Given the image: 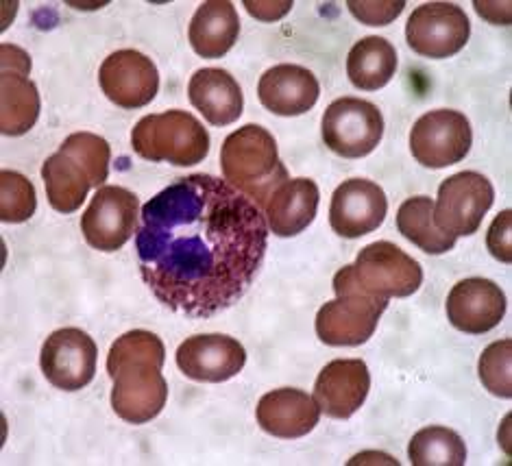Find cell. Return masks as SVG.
Instances as JSON below:
<instances>
[{"label":"cell","mask_w":512,"mask_h":466,"mask_svg":"<svg viewBox=\"0 0 512 466\" xmlns=\"http://www.w3.org/2000/svg\"><path fill=\"white\" fill-rule=\"evenodd\" d=\"M103 94L123 109H140L149 105L160 92V72L153 59L138 51H116L99 70Z\"/></svg>","instance_id":"14"},{"label":"cell","mask_w":512,"mask_h":466,"mask_svg":"<svg viewBox=\"0 0 512 466\" xmlns=\"http://www.w3.org/2000/svg\"><path fill=\"white\" fill-rule=\"evenodd\" d=\"M138 218L140 201L136 194L120 186H103L81 216L83 238L96 251L114 253L138 231Z\"/></svg>","instance_id":"8"},{"label":"cell","mask_w":512,"mask_h":466,"mask_svg":"<svg viewBox=\"0 0 512 466\" xmlns=\"http://www.w3.org/2000/svg\"><path fill=\"white\" fill-rule=\"evenodd\" d=\"M397 229L428 255H443L456 247V236L438 229L434 223V201L430 196H412L397 210Z\"/></svg>","instance_id":"26"},{"label":"cell","mask_w":512,"mask_h":466,"mask_svg":"<svg viewBox=\"0 0 512 466\" xmlns=\"http://www.w3.org/2000/svg\"><path fill=\"white\" fill-rule=\"evenodd\" d=\"M240 35L236 7L227 0H207L194 11L188 38L192 51L205 59H221L234 48Z\"/></svg>","instance_id":"23"},{"label":"cell","mask_w":512,"mask_h":466,"mask_svg":"<svg viewBox=\"0 0 512 466\" xmlns=\"http://www.w3.org/2000/svg\"><path fill=\"white\" fill-rule=\"evenodd\" d=\"M38 210V194L33 183L14 170L0 173V218L3 223H27Z\"/></svg>","instance_id":"29"},{"label":"cell","mask_w":512,"mask_h":466,"mask_svg":"<svg viewBox=\"0 0 512 466\" xmlns=\"http://www.w3.org/2000/svg\"><path fill=\"white\" fill-rule=\"evenodd\" d=\"M31 59L18 46H0V129L5 136H24L40 118L38 85L29 79Z\"/></svg>","instance_id":"11"},{"label":"cell","mask_w":512,"mask_h":466,"mask_svg":"<svg viewBox=\"0 0 512 466\" xmlns=\"http://www.w3.org/2000/svg\"><path fill=\"white\" fill-rule=\"evenodd\" d=\"M245 7L253 18L264 20V22H273V20H279L282 16H286L292 3L290 0H284V3H273V0H268V3H251V0H247Z\"/></svg>","instance_id":"33"},{"label":"cell","mask_w":512,"mask_h":466,"mask_svg":"<svg viewBox=\"0 0 512 466\" xmlns=\"http://www.w3.org/2000/svg\"><path fill=\"white\" fill-rule=\"evenodd\" d=\"M397 72V51L386 38L369 35L353 44L347 57L349 81L358 90L375 92L384 88Z\"/></svg>","instance_id":"24"},{"label":"cell","mask_w":512,"mask_h":466,"mask_svg":"<svg viewBox=\"0 0 512 466\" xmlns=\"http://www.w3.org/2000/svg\"><path fill=\"white\" fill-rule=\"evenodd\" d=\"M408 456L412 466H462L467 445L454 429L432 425L412 436Z\"/></svg>","instance_id":"27"},{"label":"cell","mask_w":512,"mask_h":466,"mask_svg":"<svg viewBox=\"0 0 512 466\" xmlns=\"http://www.w3.org/2000/svg\"><path fill=\"white\" fill-rule=\"evenodd\" d=\"M336 299L316 314V336L329 347H360L367 342L388 308V299L373 297L353 281L349 266L334 275Z\"/></svg>","instance_id":"4"},{"label":"cell","mask_w":512,"mask_h":466,"mask_svg":"<svg viewBox=\"0 0 512 466\" xmlns=\"http://www.w3.org/2000/svg\"><path fill=\"white\" fill-rule=\"evenodd\" d=\"M506 294L495 281L484 277L462 279L447 297V318L465 334L480 336L495 329L506 316Z\"/></svg>","instance_id":"17"},{"label":"cell","mask_w":512,"mask_h":466,"mask_svg":"<svg viewBox=\"0 0 512 466\" xmlns=\"http://www.w3.org/2000/svg\"><path fill=\"white\" fill-rule=\"evenodd\" d=\"M131 146L146 162L173 166L201 164L210 153V133L181 109L144 116L131 131Z\"/></svg>","instance_id":"5"},{"label":"cell","mask_w":512,"mask_h":466,"mask_svg":"<svg viewBox=\"0 0 512 466\" xmlns=\"http://www.w3.org/2000/svg\"><path fill=\"white\" fill-rule=\"evenodd\" d=\"M510 223H512V212L506 210L499 214L489 229V236H486V244H489V251L493 253L495 260L510 264L512 262V244H510Z\"/></svg>","instance_id":"32"},{"label":"cell","mask_w":512,"mask_h":466,"mask_svg":"<svg viewBox=\"0 0 512 466\" xmlns=\"http://www.w3.org/2000/svg\"><path fill=\"white\" fill-rule=\"evenodd\" d=\"M349 11L356 16L360 22L369 24V27H386V24L393 22L401 11H404L406 3H397V0H390V3H367V0H349L347 3Z\"/></svg>","instance_id":"31"},{"label":"cell","mask_w":512,"mask_h":466,"mask_svg":"<svg viewBox=\"0 0 512 466\" xmlns=\"http://www.w3.org/2000/svg\"><path fill=\"white\" fill-rule=\"evenodd\" d=\"M371 390L369 366L364 360H334L316 377L314 401L329 419H351Z\"/></svg>","instance_id":"18"},{"label":"cell","mask_w":512,"mask_h":466,"mask_svg":"<svg viewBox=\"0 0 512 466\" xmlns=\"http://www.w3.org/2000/svg\"><path fill=\"white\" fill-rule=\"evenodd\" d=\"M323 142L340 157L371 155L384 136L382 112L362 98H338L323 114Z\"/></svg>","instance_id":"7"},{"label":"cell","mask_w":512,"mask_h":466,"mask_svg":"<svg viewBox=\"0 0 512 466\" xmlns=\"http://www.w3.org/2000/svg\"><path fill=\"white\" fill-rule=\"evenodd\" d=\"M473 131L465 114L436 109L423 114L410 131L412 157L425 168H447L462 162L471 151Z\"/></svg>","instance_id":"9"},{"label":"cell","mask_w":512,"mask_h":466,"mask_svg":"<svg viewBox=\"0 0 512 466\" xmlns=\"http://www.w3.org/2000/svg\"><path fill=\"white\" fill-rule=\"evenodd\" d=\"M59 151L70 155L75 162H79L85 173L90 175L92 188H103L107 175H109V159H112V149H109L107 140H103L96 133H72L68 136Z\"/></svg>","instance_id":"28"},{"label":"cell","mask_w":512,"mask_h":466,"mask_svg":"<svg viewBox=\"0 0 512 466\" xmlns=\"http://www.w3.org/2000/svg\"><path fill=\"white\" fill-rule=\"evenodd\" d=\"M495 201L491 181L480 173H458L445 179L434 203V223L451 236H473Z\"/></svg>","instance_id":"10"},{"label":"cell","mask_w":512,"mask_h":466,"mask_svg":"<svg viewBox=\"0 0 512 466\" xmlns=\"http://www.w3.org/2000/svg\"><path fill=\"white\" fill-rule=\"evenodd\" d=\"M268 249L262 210L231 183L194 173L144 203L136 255L144 284L168 310L210 318L253 286Z\"/></svg>","instance_id":"1"},{"label":"cell","mask_w":512,"mask_h":466,"mask_svg":"<svg viewBox=\"0 0 512 466\" xmlns=\"http://www.w3.org/2000/svg\"><path fill=\"white\" fill-rule=\"evenodd\" d=\"M96 355H99V349L90 334L77 327H66L53 331L46 338L40 353V366L44 377L55 388L75 392L94 379Z\"/></svg>","instance_id":"13"},{"label":"cell","mask_w":512,"mask_h":466,"mask_svg":"<svg viewBox=\"0 0 512 466\" xmlns=\"http://www.w3.org/2000/svg\"><path fill=\"white\" fill-rule=\"evenodd\" d=\"M166 360L164 342L146 329L120 336L107 355L112 377V408L131 425L153 421L166 406L168 384L162 375Z\"/></svg>","instance_id":"2"},{"label":"cell","mask_w":512,"mask_h":466,"mask_svg":"<svg viewBox=\"0 0 512 466\" xmlns=\"http://www.w3.org/2000/svg\"><path fill=\"white\" fill-rule=\"evenodd\" d=\"M319 186L312 179H288L264 205L266 225L279 238H292L306 231L319 210Z\"/></svg>","instance_id":"21"},{"label":"cell","mask_w":512,"mask_h":466,"mask_svg":"<svg viewBox=\"0 0 512 466\" xmlns=\"http://www.w3.org/2000/svg\"><path fill=\"white\" fill-rule=\"evenodd\" d=\"M192 107L214 127H227L242 116L245 98L238 81L223 68H201L188 83Z\"/></svg>","instance_id":"22"},{"label":"cell","mask_w":512,"mask_h":466,"mask_svg":"<svg viewBox=\"0 0 512 466\" xmlns=\"http://www.w3.org/2000/svg\"><path fill=\"white\" fill-rule=\"evenodd\" d=\"M247 364V351L236 338L223 334H201L181 342L177 366L194 382L223 384L236 377Z\"/></svg>","instance_id":"15"},{"label":"cell","mask_w":512,"mask_h":466,"mask_svg":"<svg viewBox=\"0 0 512 466\" xmlns=\"http://www.w3.org/2000/svg\"><path fill=\"white\" fill-rule=\"evenodd\" d=\"M258 96L268 112L277 116H301L319 101L321 85L308 68L279 64L262 75Z\"/></svg>","instance_id":"20"},{"label":"cell","mask_w":512,"mask_h":466,"mask_svg":"<svg viewBox=\"0 0 512 466\" xmlns=\"http://www.w3.org/2000/svg\"><path fill=\"white\" fill-rule=\"evenodd\" d=\"M471 22L454 3H425L410 14L406 40L414 53L428 59H447L467 46Z\"/></svg>","instance_id":"12"},{"label":"cell","mask_w":512,"mask_h":466,"mask_svg":"<svg viewBox=\"0 0 512 466\" xmlns=\"http://www.w3.org/2000/svg\"><path fill=\"white\" fill-rule=\"evenodd\" d=\"M510 362H512V340H497L484 349L480 358V379L484 388L495 397L510 399L512 382H510Z\"/></svg>","instance_id":"30"},{"label":"cell","mask_w":512,"mask_h":466,"mask_svg":"<svg viewBox=\"0 0 512 466\" xmlns=\"http://www.w3.org/2000/svg\"><path fill=\"white\" fill-rule=\"evenodd\" d=\"M321 408L314 397L297 388L271 390L260 399L255 419L266 434L275 438H301L319 425Z\"/></svg>","instance_id":"19"},{"label":"cell","mask_w":512,"mask_h":466,"mask_svg":"<svg viewBox=\"0 0 512 466\" xmlns=\"http://www.w3.org/2000/svg\"><path fill=\"white\" fill-rule=\"evenodd\" d=\"M221 168L227 183L264 207L271 194L288 181V170L279 162L275 138L260 125H245L225 138Z\"/></svg>","instance_id":"3"},{"label":"cell","mask_w":512,"mask_h":466,"mask_svg":"<svg viewBox=\"0 0 512 466\" xmlns=\"http://www.w3.org/2000/svg\"><path fill=\"white\" fill-rule=\"evenodd\" d=\"M349 273L364 292L380 299L410 297L423 284L419 262L393 242H373L364 247L356 264H349Z\"/></svg>","instance_id":"6"},{"label":"cell","mask_w":512,"mask_h":466,"mask_svg":"<svg viewBox=\"0 0 512 466\" xmlns=\"http://www.w3.org/2000/svg\"><path fill=\"white\" fill-rule=\"evenodd\" d=\"M388 201L384 190L369 179L340 183L329 207V225L340 238L356 240L384 223Z\"/></svg>","instance_id":"16"},{"label":"cell","mask_w":512,"mask_h":466,"mask_svg":"<svg viewBox=\"0 0 512 466\" xmlns=\"http://www.w3.org/2000/svg\"><path fill=\"white\" fill-rule=\"evenodd\" d=\"M42 179L46 186L48 203L62 214L77 212L88 196L92 181L85 168L70 155L57 151L42 166Z\"/></svg>","instance_id":"25"}]
</instances>
